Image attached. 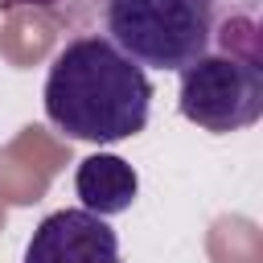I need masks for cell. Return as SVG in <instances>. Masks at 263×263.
Returning <instances> with one entry per match:
<instances>
[{"mask_svg": "<svg viewBox=\"0 0 263 263\" xmlns=\"http://www.w3.org/2000/svg\"><path fill=\"white\" fill-rule=\"evenodd\" d=\"M41 103L45 119L70 140L119 144L148 127L152 82L148 70L103 33H82L53 53Z\"/></svg>", "mask_w": 263, "mask_h": 263, "instance_id": "1", "label": "cell"}, {"mask_svg": "<svg viewBox=\"0 0 263 263\" xmlns=\"http://www.w3.org/2000/svg\"><path fill=\"white\" fill-rule=\"evenodd\" d=\"M25 263H119V234L90 210H53L37 222Z\"/></svg>", "mask_w": 263, "mask_h": 263, "instance_id": "4", "label": "cell"}, {"mask_svg": "<svg viewBox=\"0 0 263 263\" xmlns=\"http://www.w3.org/2000/svg\"><path fill=\"white\" fill-rule=\"evenodd\" d=\"M74 193L82 201V210L99 214V218H115L123 210H132L136 193H140V177L136 168L115 156V152H95L78 164L74 173Z\"/></svg>", "mask_w": 263, "mask_h": 263, "instance_id": "5", "label": "cell"}, {"mask_svg": "<svg viewBox=\"0 0 263 263\" xmlns=\"http://www.w3.org/2000/svg\"><path fill=\"white\" fill-rule=\"evenodd\" d=\"M8 4H25V8H45V12H53V8H62L66 0H8Z\"/></svg>", "mask_w": 263, "mask_h": 263, "instance_id": "6", "label": "cell"}, {"mask_svg": "<svg viewBox=\"0 0 263 263\" xmlns=\"http://www.w3.org/2000/svg\"><path fill=\"white\" fill-rule=\"evenodd\" d=\"M177 74H181L177 107L201 132L230 136V132L259 123V115H263V70H259L255 53L205 49L201 58H193Z\"/></svg>", "mask_w": 263, "mask_h": 263, "instance_id": "3", "label": "cell"}, {"mask_svg": "<svg viewBox=\"0 0 263 263\" xmlns=\"http://www.w3.org/2000/svg\"><path fill=\"white\" fill-rule=\"evenodd\" d=\"M103 37L152 70H185L214 49V0H99Z\"/></svg>", "mask_w": 263, "mask_h": 263, "instance_id": "2", "label": "cell"}]
</instances>
